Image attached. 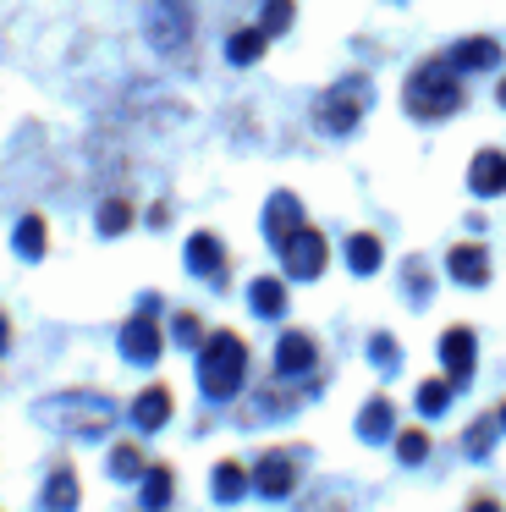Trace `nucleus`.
I'll use <instances>...</instances> for the list:
<instances>
[{"label":"nucleus","instance_id":"obj_22","mask_svg":"<svg viewBox=\"0 0 506 512\" xmlns=\"http://www.w3.org/2000/svg\"><path fill=\"white\" fill-rule=\"evenodd\" d=\"M11 248H17V259H44V248H50V226H44V215H22L17 232H11Z\"/></svg>","mask_w":506,"mask_h":512},{"label":"nucleus","instance_id":"obj_30","mask_svg":"<svg viewBox=\"0 0 506 512\" xmlns=\"http://www.w3.org/2000/svg\"><path fill=\"white\" fill-rule=\"evenodd\" d=\"M94 226H99L105 237H121V232L132 226V204H127V199H105V204H99V215H94Z\"/></svg>","mask_w":506,"mask_h":512},{"label":"nucleus","instance_id":"obj_13","mask_svg":"<svg viewBox=\"0 0 506 512\" xmlns=\"http://www.w3.org/2000/svg\"><path fill=\"white\" fill-rule=\"evenodd\" d=\"M468 188H473V199H501L506 193V149H479L473 155Z\"/></svg>","mask_w":506,"mask_h":512},{"label":"nucleus","instance_id":"obj_32","mask_svg":"<svg viewBox=\"0 0 506 512\" xmlns=\"http://www.w3.org/2000/svg\"><path fill=\"white\" fill-rule=\"evenodd\" d=\"M369 364L380 369V375H396V369H402V347L391 342V331H374V342H369Z\"/></svg>","mask_w":506,"mask_h":512},{"label":"nucleus","instance_id":"obj_34","mask_svg":"<svg viewBox=\"0 0 506 512\" xmlns=\"http://www.w3.org/2000/svg\"><path fill=\"white\" fill-rule=\"evenodd\" d=\"M143 221H149L154 232H165V226H171V204H149V215H143Z\"/></svg>","mask_w":506,"mask_h":512},{"label":"nucleus","instance_id":"obj_1","mask_svg":"<svg viewBox=\"0 0 506 512\" xmlns=\"http://www.w3.org/2000/svg\"><path fill=\"white\" fill-rule=\"evenodd\" d=\"M402 105H407L413 122H446V116H457L462 105H468V89H462V78H457V61L451 56L418 61V67L407 72V83H402Z\"/></svg>","mask_w":506,"mask_h":512},{"label":"nucleus","instance_id":"obj_7","mask_svg":"<svg viewBox=\"0 0 506 512\" xmlns=\"http://www.w3.org/2000/svg\"><path fill=\"white\" fill-rule=\"evenodd\" d=\"M253 490H259L264 501H286L297 490V452H281V446H270V452L253 463Z\"/></svg>","mask_w":506,"mask_h":512},{"label":"nucleus","instance_id":"obj_18","mask_svg":"<svg viewBox=\"0 0 506 512\" xmlns=\"http://www.w3.org/2000/svg\"><path fill=\"white\" fill-rule=\"evenodd\" d=\"M341 259H347L352 276H374V270L385 265V243H380L374 232H352L347 248H341Z\"/></svg>","mask_w":506,"mask_h":512},{"label":"nucleus","instance_id":"obj_33","mask_svg":"<svg viewBox=\"0 0 506 512\" xmlns=\"http://www.w3.org/2000/svg\"><path fill=\"white\" fill-rule=\"evenodd\" d=\"M292 17H297V6H292V0H264L259 23H264V34H270V39H281L286 28H292Z\"/></svg>","mask_w":506,"mask_h":512},{"label":"nucleus","instance_id":"obj_25","mask_svg":"<svg viewBox=\"0 0 506 512\" xmlns=\"http://www.w3.org/2000/svg\"><path fill=\"white\" fill-rule=\"evenodd\" d=\"M264 45H270V34H264V23H253V28H237V34L226 39V61H237V67H253V61L264 56Z\"/></svg>","mask_w":506,"mask_h":512},{"label":"nucleus","instance_id":"obj_10","mask_svg":"<svg viewBox=\"0 0 506 512\" xmlns=\"http://www.w3.org/2000/svg\"><path fill=\"white\" fill-rule=\"evenodd\" d=\"M187 270L220 292V287H226V243H220L215 232H193V237H187Z\"/></svg>","mask_w":506,"mask_h":512},{"label":"nucleus","instance_id":"obj_4","mask_svg":"<svg viewBox=\"0 0 506 512\" xmlns=\"http://www.w3.org/2000/svg\"><path fill=\"white\" fill-rule=\"evenodd\" d=\"M363 111H369V83H363V78H347L341 89L319 94V105H314V127H319V133L347 138L352 127L363 122Z\"/></svg>","mask_w":506,"mask_h":512},{"label":"nucleus","instance_id":"obj_6","mask_svg":"<svg viewBox=\"0 0 506 512\" xmlns=\"http://www.w3.org/2000/svg\"><path fill=\"white\" fill-rule=\"evenodd\" d=\"M275 254H281V276L286 281H319V276H325V265H330V243L308 221L297 226V232L275 248Z\"/></svg>","mask_w":506,"mask_h":512},{"label":"nucleus","instance_id":"obj_12","mask_svg":"<svg viewBox=\"0 0 506 512\" xmlns=\"http://www.w3.org/2000/svg\"><path fill=\"white\" fill-rule=\"evenodd\" d=\"M171 408H176V397L165 386H143L138 397H132L127 419H132V430H138V435H154V430H165V424H171Z\"/></svg>","mask_w":506,"mask_h":512},{"label":"nucleus","instance_id":"obj_8","mask_svg":"<svg viewBox=\"0 0 506 512\" xmlns=\"http://www.w3.org/2000/svg\"><path fill=\"white\" fill-rule=\"evenodd\" d=\"M319 369V347L308 331H281V342H275V375L286 380H314Z\"/></svg>","mask_w":506,"mask_h":512},{"label":"nucleus","instance_id":"obj_21","mask_svg":"<svg viewBox=\"0 0 506 512\" xmlns=\"http://www.w3.org/2000/svg\"><path fill=\"white\" fill-rule=\"evenodd\" d=\"M72 501H77V474H72V463H55L50 479H44V490H39V507L44 512H66Z\"/></svg>","mask_w":506,"mask_h":512},{"label":"nucleus","instance_id":"obj_5","mask_svg":"<svg viewBox=\"0 0 506 512\" xmlns=\"http://www.w3.org/2000/svg\"><path fill=\"white\" fill-rule=\"evenodd\" d=\"M165 336H171V325H160V309H143V303H138V314L121 325L116 347H121V358H127V364L154 369V364H160V353H165Z\"/></svg>","mask_w":506,"mask_h":512},{"label":"nucleus","instance_id":"obj_17","mask_svg":"<svg viewBox=\"0 0 506 512\" xmlns=\"http://www.w3.org/2000/svg\"><path fill=\"white\" fill-rule=\"evenodd\" d=\"M396 408H391V397H369L363 402V413H358V441L363 446H380V441H391V430H396Z\"/></svg>","mask_w":506,"mask_h":512},{"label":"nucleus","instance_id":"obj_14","mask_svg":"<svg viewBox=\"0 0 506 512\" xmlns=\"http://www.w3.org/2000/svg\"><path fill=\"white\" fill-rule=\"evenodd\" d=\"M446 276L462 281V287H490V254H484V243H457L451 248Z\"/></svg>","mask_w":506,"mask_h":512},{"label":"nucleus","instance_id":"obj_23","mask_svg":"<svg viewBox=\"0 0 506 512\" xmlns=\"http://www.w3.org/2000/svg\"><path fill=\"white\" fill-rule=\"evenodd\" d=\"M402 298L413 303V309H424L429 298H435V270L424 265V259H402Z\"/></svg>","mask_w":506,"mask_h":512},{"label":"nucleus","instance_id":"obj_27","mask_svg":"<svg viewBox=\"0 0 506 512\" xmlns=\"http://www.w3.org/2000/svg\"><path fill=\"white\" fill-rule=\"evenodd\" d=\"M110 479H138V474H149V463H143V452H138V441H116L110 446V468H105Z\"/></svg>","mask_w":506,"mask_h":512},{"label":"nucleus","instance_id":"obj_28","mask_svg":"<svg viewBox=\"0 0 506 512\" xmlns=\"http://www.w3.org/2000/svg\"><path fill=\"white\" fill-rule=\"evenodd\" d=\"M143 507H171V496H176V479H171V468L165 463H149V474H143Z\"/></svg>","mask_w":506,"mask_h":512},{"label":"nucleus","instance_id":"obj_19","mask_svg":"<svg viewBox=\"0 0 506 512\" xmlns=\"http://www.w3.org/2000/svg\"><path fill=\"white\" fill-rule=\"evenodd\" d=\"M248 303L259 320H281L286 314V276H259L248 281Z\"/></svg>","mask_w":506,"mask_h":512},{"label":"nucleus","instance_id":"obj_16","mask_svg":"<svg viewBox=\"0 0 506 512\" xmlns=\"http://www.w3.org/2000/svg\"><path fill=\"white\" fill-rule=\"evenodd\" d=\"M253 490V468H242L237 457H220L215 474H209V496L220 501V507H231V501H242Z\"/></svg>","mask_w":506,"mask_h":512},{"label":"nucleus","instance_id":"obj_29","mask_svg":"<svg viewBox=\"0 0 506 512\" xmlns=\"http://www.w3.org/2000/svg\"><path fill=\"white\" fill-rule=\"evenodd\" d=\"M429 457V430H418V424H407L402 435H396V463L402 468H418Z\"/></svg>","mask_w":506,"mask_h":512},{"label":"nucleus","instance_id":"obj_24","mask_svg":"<svg viewBox=\"0 0 506 512\" xmlns=\"http://www.w3.org/2000/svg\"><path fill=\"white\" fill-rule=\"evenodd\" d=\"M451 391H462L451 375H435V380H418V391H413V402H418V413L424 419H440V413L451 408Z\"/></svg>","mask_w":506,"mask_h":512},{"label":"nucleus","instance_id":"obj_3","mask_svg":"<svg viewBox=\"0 0 506 512\" xmlns=\"http://www.w3.org/2000/svg\"><path fill=\"white\" fill-rule=\"evenodd\" d=\"M33 419H44L50 430H72L83 441H99V435L116 430V402L99 397V391H66V397H44L33 408Z\"/></svg>","mask_w":506,"mask_h":512},{"label":"nucleus","instance_id":"obj_26","mask_svg":"<svg viewBox=\"0 0 506 512\" xmlns=\"http://www.w3.org/2000/svg\"><path fill=\"white\" fill-rule=\"evenodd\" d=\"M495 435H506V430H501V413H484V419H473V430L462 435V452H468L473 463H479V457H490Z\"/></svg>","mask_w":506,"mask_h":512},{"label":"nucleus","instance_id":"obj_31","mask_svg":"<svg viewBox=\"0 0 506 512\" xmlns=\"http://www.w3.org/2000/svg\"><path fill=\"white\" fill-rule=\"evenodd\" d=\"M204 320H198V314L193 309H176L171 314V342H182V347H193V353H198V347H204Z\"/></svg>","mask_w":506,"mask_h":512},{"label":"nucleus","instance_id":"obj_11","mask_svg":"<svg viewBox=\"0 0 506 512\" xmlns=\"http://www.w3.org/2000/svg\"><path fill=\"white\" fill-rule=\"evenodd\" d=\"M187 28H193V17H187L182 0H154V6H149V39L160 50H182L187 45Z\"/></svg>","mask_w":506,"mask_h":512},{"label":"nucleus","instance_id":"obj_15","mask_svg":"<svg viewBox=\"0 0 506 512\" xmlns=\"http://www.w3.org/2000/svg\"><path fill=\"white\" fill-rule=\"evenodd\" d=\"M264 237H270V248H281L286 237L297 232V226H303V204H297V193H275L270 204H264Z\"/></svg>","mask_w":506,"mask_h":512},{"label":"nucleus","instance_id":"obj_9","mask_svg":"<svg viewBox=\"0 0 506 512\" xmlns=\"http://www.w3.org/2000/svg\"><path fill=\"white\" fill-rule=\"evenodd\" d=\"M440 364H446V375L457 380V386H468L473 364H479V336H473L468 325H446V331H440Z\"/></svg>","mask_w":506,"mask_h":512},{"label":"nucleus","instance_id":"obj_2","mask_svg":"<svg viewBox=\"0 0 506 512\" xmlns=\"http://www.w3.org/2000/svg\"><path fill=\"white\" fill-rule=\"evenodd\" d=\"M248 386V342L237 331H209L198 347V391L209 402H237Z\"/></svg>","mask_w":506,"mask_h":512},{"label":"nucleus","instance_id":"obj_36","mask_svg":"<svg viewBox=\"0 0 506 512\" xmlns=\"http://www.w3.org/2000/svg\"><path fill=\"white\" fill-rule=\"evenodd\" d=\"M495 413H501V430H506V402H501V408H495Z\"/></svg>","mask_w":506,"mask_h":512},{"label":"nucleus","instance_id":"obj_35","mask_svg":"<svg viewBox=\"0 0 506 512\" xmlns=\"http://www.w3.org/2000/svg\"><path fill=\"white\" fill-rule=\"evenodd\" d=\"M495 100H501V111H506V78H501V83H495Z\"/></svg>","mask_w":506,"mask_h":512},{"label":"nucleus","instance_id":"obj_20","mask_svg":"<svg viewBox=\"0 0 506 512\" xmlns=\"http://www.w3.org/2000/svg\"><path fill=\"white\" fill-rule=\"evenodd\" d=\"M451 61H457V72H495L501 45L495 39H462V45H451Z\"/></svg>","mask_w":506,"mask_h":512}]
</instances>
